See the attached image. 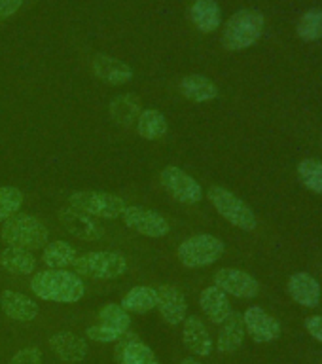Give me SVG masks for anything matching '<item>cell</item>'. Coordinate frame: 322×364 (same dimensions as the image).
Returning a JSON list of instances; mask_svg holds the SVG:
<instances>
[{
    "mask_svg": "<svg viewBox=\"0 0 322 364\" xmlns=\"http://www.w3.org/2000/svg\"><path fill=\"white\" fill-rule=\"evenodd\" d=\"M31 289L40 300L55 304H74L84 298L85 284L82 277L67 269H44L34 273Z\"/></svg>",
    "mask_w": 322,
    "mask_h": 364,
    "instance_id": "1",
    "label": "cell"
},
{
    "mask_svg": "<svg viewBox=\"0 0 322 364\" xmlns=\"http://www.w3.org/2000/svg\"><path fill=\"white\" fill-rule=\"evenodd\" d=\"M264 25V16L258 10H239L226 23L222 33V44L232 51L247 50L260 40Z\"/></svg>",
    "mask_w": 322,
    "mask_h": 364,
    "instance_id": "2",
    "label": "cell"
},
{
    "mask_svg": "<svg viewBox=\"0 0 322 364\" xmlns=\"http://www.w3.org/2000/svg\"><path fill=\"white\" fill-rule=\"evenodd\" d=\"M2 239L10 247H21L27 250L44 249L50 239V232L36 216L14 215L2 226Z\"/></svg>",
    "mask_w": 322,
    "mask_h": 364,
    "instance_id": "3",
    "label": "cell"
},
{
    "mask_svg": "<svg viewBox=\"0 0 322 364\" xmlns=\"http://www.w3.org/2000/svg\"><path fill=\"white\" fill-rule=\"evenodd\" d=\"M73 267L78 277L118 279L127 272V258L116 250H95L76 256Z\"/></svg>",
    "mask_w": 322,
    "mask_h": 364,
    "instance_id": "4",
    "label": "cell"
},
{
    "mask_svg": "<svg viewBox=\"0 0 322 364\" xmlns=\"http://www.w3.org/2000/svg\"><path fill=\"white\" fill-rule=\"evenodd\" d=\"M224 241L210 233H199V235H192L186 241H182L176 256L184 267H205L215 264L216 260H220V256L224 255Z\"/></svg>",
    "mask_w": 322,
    "mask_h": 364,
    "instance_id": "5",
    "label": "cell"
},
{
    "mask_svg": "<svg viewBox=\"0 0 322 364\" xmlns=\"http://www.w3.org/2000/svg\"><path fill=\"white\" fill-rule=\"evenodd\" d=\"M209 199L210 203H213V207L218 210V215H220L222 218H226V220L230 222V224H233L235 228H239V230L252 232V230L258 226L254 210L250 209L243 199L237 198L235 193H232L230 190H226V188H209Z\"/></svg>",
    "mask_w": 322,
    "mask_h": 364,
    "instance_id": "6",
    "label": "cell"
},
{
    "mask_svg": "<svg viewBox=\"0 0 322 364\" xmlns=\"http://www.w3.org/2000/svg\"><path fill=\"white\" fill-rule=\"evenodd\" d=\"M68 205H70V209L78 210V213H84L93 218H107V220H114V218L122 216L124 209L127 207L124 198L104 192H74L68 198Z\"/></svg>",
    "mask_w": 322,
    "mask_h": 364,
    "instance_id": "7",
    "label": "cell"
},
{
    "mask_svg": "<svg viewBox=\"0 0 322 364\" xmlns=\"http://www.w3.org/2000/svg\"><path fill=\"white\" fill-rule=\"evenodd\" d=\"M161 186L178 201L184 205L199 203L203 199V188L192 175H188L186 171H182L181 167L169 165L161 171L159 175Z\"/></svg>",
    "mask_w": 322,
    "mask_h": 364,
    "instance_id": "8",
    "label": "cell"
},
{
    "mask_svg": "<svg viewBox=\"0 0 322 364\" xmlns=\"http://www.w3.org/2000/svg\"><path fill=\"white\" fill-rule=\"evenodd\" d=\"M122 218L125 226L146 237L159 239L169 233V222L158 210L139 207V205H127L122 213Z\"/></svg>",
    "mask_w": 322,
    "mask_h": 364,
    "instance_id": "9",
    "label": "cell"
},
{
    "mask_svg": "<svg viewBox=\"0 0 322 364\" xmlns=\"http://www.w3.org/2000/svg\"><path fill=\"white\" fill-rule=\"evenodd\" d=\"M215 287L235 298H254L260 292V283L250 273L235 267H222L215 273Z\"/></svg>",
    "mask_w": 322,
    "mask_h": 364,
    "instance_id": "10",
    "label": "cell"
},
{
    "mask_svg": "<svg viewBox=\"0 0 322 364\" xmlns=\"http://www.w3.org/2000/svg\"><path fill=\"white\" fill-rule=\"evenodd\" d=\"M243 323L247 334L258 343H269L275 341L281 336V324L269 313L264 311L262 307H249L243 315Z\"/></svg>",
    "mask_w": 322,
    "mask_h": 364,
    "instance_id": "11",
    "label": "cell"
},
{
    "mask_svg": "<svg viewBox=\"0 0 322 364\" xmlns=\"http://www.w3.org/2000/svg\"><path fill=\"white\" fill-rule=\"evenodd\" d=\"M59 220L68 233H73L74 237L84 239V241H99L104 237V228L93 218L84 213H78L74 209H65L59 215Z\"/></svg>",
    "mask_w": 322,
    "mask_h": 364,
    "instance_id": "12",
    "label": "cell"
},
{
    "mask_svg": "<svg viewBox=\"0 0 322 364\" xmlns=\"http://www.w3.org/2000/svg\"><path fill=\"white\" fill-rule=\"evenodd\" d=\"M161 313V317L165 318V323L176 324L184 323L188 311L186 298L181 290L171 287V284H163L158 289V306H156Z\"/></svg>",
    "mask_w": 322,
    "mask_h": 364,
    "instance_id": "13",
    "label": "cell"
},
{
    "mask_svg": "<svg viewBox=\"0 0 322 364\" xmlns=\"http://www.w3.org/2000/svg\"><path fill=\"white\" fill-rule=\"evenodd\" d=\"M286 289H289L292 300L304 307H317L318 301H321V284H318L317 279L306 272L292 273L289 283H286Z\"/></svg>",
    "mask_w": 322,
    "mask_h": 364,
    "instance_id": "14",
    "label": "cell"
},
{
    "mask_svg": "<svg viewBox=\"0 0 322 364\" xmlns=\"http://www.w3.org/2000/svg\"><path fill=\"white\" fill-rule=\"evenodd\" d=\"M0 307L8 317L19 321V323H31L40 311L38 304L33 298L16 292V290H4L0 294Z\"/></svg>",
    "mask_w": 322,
    "mask_h": 364,
    "instance_id": "15",
    "label": "cell"
},
{
    "mask_svg": "<svg viewBox=\"0 0 322 364\" xmlns=\"http://www.w3.org/2000/svg\"><path fill=\"white\" fill-rule=\"evenodd\" d=\"M182 341L188 351L199 357H207L213 351V340L205 323L198 315L184 318V328H182Z\"/></svg>",
    "mask_w": 322,
    "mask_h": 364,
    "instance_id": "16",
    "label": "cell"
},
{
    "mask_svg": "<svg viewBox=\"0 0 322 364\" xmlns=\"http://www.w3.org/2000/svg\"><path fill=\"white\" fill-rule=\"evenodd\" d=\"M91 65H93V73H95L97 78L110 85L127 84L133 78V68L119 59H114V57L99 53V55L93 57Z\"/></svg>",
    "mask_w": 322,
    "mask_h": 364,
    "instance_id": "17",
    "label": "cell"
},
{
    "mask_svg": "<svg viewBox=\"0 0 322 364\" xmlns=\"http://www.w3.org/2000/svg\"><path fill=\"white\" fill-rule=\"evenodd\" d=\"M51 351L65 363H82L87 357V343L84 338L70 332H57L50 338Z\"/></svg>",
    "mask_w": 322,
    "mask_h": 364,
    "instance_id": "18",
    "label": "cell"
},
{
    "mask_svg": "<svg viewBox=\"0 0 322 364\" xmlns=\"http://www.w3.org/2000/svg\"><path fill=\"white\" fill-rule=\"evenodd\" d=\"M199 306H201L205 315L210 318V323L215 324H222L230 317V313H232L230 298L218 287H207V289H203V292L199 294Z\"/></svg>",
    "mask_w": 322,
    "mask_h": 364,
    "instance_id": "19",
    "label": "cell"
},
{
    "mask_svg": "<svg viewBox=\"0 0 322 364\" xmlns=\"http://www.w3.org/2000/svg\"><path fill=\"white\" fill-rule=\"evenodd\" d=\"M245 334V323L241 313L232 311L230 317L222 323V328L218 332V341H216V349L220 353H235L239 347L243 346Z\"/></svg>",
    "mask_w": 322,
    "mask_h": 364,
    "instance_id": "20",
    "label": "cell"
},
{
    "mask_svg": "<svg viewBox=\"0 0 322 364\" xmlns=\"http://www.w3.org/2000/svg\"><path fill=\"white\" fill-rule=\"evenodd\" d=\"M0 266L14 275H31L36 269V258L33 250L21 247H8L0 252Z\"/></svg>",
    "mask_w": 322,
    "mask_h": 364,
    "instance_id": "21",
    "label": "cell"
},
{
    "mask_svg": "<svg viewBox=\"0 0 322 364\" xmlns=\"http://www.w3.org/2000/svg\"><path fill=\"white\" fill-rule=\"evenodd\" d=\"M182 95L193 102H207L218 97V87L215 82L203 74H190L181 82Z\"/></svg>",
    "mask_w": 322,
    "mask_h": 364,
    "instance_id": "22",
    "label": "cell"
},
{
    "mask_svg": "<svg viewBox=\"0 0 322 364\" xmlns=\"http://www.w3.org/2000/svg\"><path fill=\"white\" fill-rule=\"evenodd\" d=\"M190 17L201 33H213L220 27V6L215 0H195Z\"/></svg>",
    "mask_w": 322,
    "mask_h": 364,
    "instance_id": "23",
    "label": "cell"
},
{
    "mask_svg": "<svg viewBox=\"0 0 322 364\" xmlns=\"http://www.w3.org/2000/svg\"><path fill=\"white\" fill-rule=\"evenodd\" d=\"M141 114V101L133 93L116 97L110 102V116L122 127H131Z\"/></svg>",
    "mask_w": 322,
    "mask_h": 364,
    "instance_id": "24",
    "label": "cell"
},
{
    "mask_svg": "<svg viewBox=\"0 0 322 364\" xmlns=\"http://www.w3.org/2000/svg\"><path fill=\"white\" fill-rule=\"evenodd\" d=\"M136 133L146 141H158L167 133V118L159 110H142L136 118Z\"/></svg>",
    "mask_w": 322,
    "mask_h": 364,
    "instance_id": "25",
    "label": "cell"
},
{
    "mask_svg": "<svg viewBox=\"0 0 322 364\" xmlns=\"http://www.w3.org/2000/svg\"><path fill=\"white\" fill-rule=\"evenodd\" d=\"M76 249L67 241H53L44 247L42 252V262L50 269H65V267L73 266L76 260Z\"/></svg>",
    "mask_w": 322,
    "mask_h": 364,
    "instance_id": "26",
    "label": "cell"
},
{
    "mask_svg": "<svg viewBox=\"0 0 322 364\" xmlns=\"http://www.w3.org/2000/svg\"><path fill=\"white\" fill-rule=\"evenodd\" d=\"M158 306V290L152 287H135L122 300V307L131 313H146Z\"/></svg>",
    "mask_w": 322,
    "mask_h": 364,
    "instance_id": "27",
    "label": "cell"
},
{
    "mask_svg": "<svg viewBox=\"0 0 322 364\" xmlns=\"http://www.w3.org/2000/svg\"><path fill=\"white\" fill-rule=\"evenodd\" d=\"M99 318H101V324L108 326L114 332H118V334H125L131 326L129 315L118 304H107V306H102L101 311H99Z\"/></svg>",
    "mask_w": 322,
    "mask_h": 364,
    "instance_id": "28",
    "label": "cell"
},
{
    "mask_svg": "<svg viewBox=\"0 0 322 364\" xmlns=\"http://www.w3.org/2000/svg\"><path fill=\"white\" fill-rule=\"evenodd\" d=\"M298 176L301 184L315 193H322V161L321 159H301L298 164Z\"/></svg>",
    "mask_w": 322,
    "mask_h": 364,
    "instance_id": "29",
    "label": "cell"
},
{
    "mask_svg": "<svg viewBox=\"0 0 322 364\" xmlns=\"http://www.w3.org/2000/svg\"><path fill=\"white\" fill-rule=\"evenodd\" d=\"M296 33L306 42H315L322 38V10H309L300 17L296 25Z\"/></svg>",
    "mask_w": 322,
    "mask_h": 364,
    "instance_id": "30",
    "label": "cell"
},
{
    "mask_svg": "<svg viewBox=\"0 0 322 364\" xmlns=\"http://www.w3.org/2000/svg\"><path fill=\"white\" fill-rule=\"evenodd\" d=\"M119 364H159L154 351L146 343H142L139 338L127 343Z\"/></svg>",
    "mask_w": 322,
    "mask_h": 364,
    "instance_id": "31",
    "label": "cell"
},
{
    "mask_svg": "<svg viewBox=\"0 0 322 364\" xmlns=\"http://www.w3.org/2000/svg\"><path fill=\"white\" fill-rule=\"evenodd\" d=\"M23 205V193L16 186L0 188V222H6L19 213Z\"/></svg>",
    "mask_w": 322,
    "mask_h": 364,
    "instance_id": "32",
    "label": "cell"
},
{
    "mask_svg": "<svg viewBox=\"0 0 322 364\" xmlns=\"http://www.w3.org/2000/svg\"><path fill=\"white\" fill-rule=\"evenodd\" d=\"M85 336L90 338V340L93 341H99V343H110V341H116L122 334H118V332H114V330H110L108 326H104V324H95V326H87V330H85Z\"/></svg>",
    "mask_w": 322,
    "mask_h": 364,
    "instance_id": "33",
    "label": "cell"
},
{
    "mask_svg": "<svg viewBox=\"0 0 322 364\" xmlns=\"http://www.w3.org/2000/svg\"><path fill=\"white\" fill-rule=\"evenodd\" d=\"M10 364H42V351L38 347H25L11 357Z\"/></svg>",
    "mask_w": 322,
    "mask_h": 364,
    "instance_id": "34",
    "label": "cell"
},
{
    "mask_svg": "<svg viewBox=\"0 0 322 364\" xmlns=\"http://www.w3.org/2000/svg\"><path fill=\"white\" fill-rule=\"evenodd\" d=\"M306 330L311 334L313 340L322 343V315H313L306 318Z\"/></svg>",
    "mask_w": 322,
    "mask_h": 364,
    "instance_id": "35",
    "label": "cell"
},
{
    "mask_svg": "<svg viewBox=\"0 0 322 364\" xmlns=\"http://www.w3.org/2000/svg\"><path fill=\"white\" fill-rule=\"evenodd\" d=\"M23 0H0V21L14 16L21 8Z\"/></svg>",
    "mask_w": 322,
    "mask_h": 364,
    "instance_id": "36",
    "label": "cell"
},
{
    "mask_svg": "<svg viewBox=\"0 0 322 364\" xmlns=\"http://www.w3.org/2000/svg\"><path fill=\"white\" fill-rule=\"evenodd\" d=\"M181 364H201L198 360V358H193V357H188V358H184V360H182Z\"/></svg>",
    "mask_w": 322,
    "mask_h": 364,
    "instance_id": "37",
    "label": "cell"
}]
</instances>
